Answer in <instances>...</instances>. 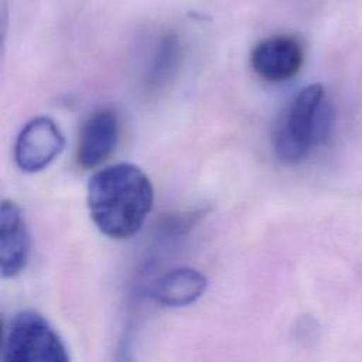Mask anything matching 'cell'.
<instances>
[{
	"label": "cell",
	"instance_id": "4",
	"mask_svg": "<svg viewBox=\"0 0 362 362\" xmlns=\"http://www.w3.org/2000/svg\"><path fill=\"white\" fill-rule=\"evenodd\" d=\"M64 144V134L51 117H33L17 136L14 144L16 164L25 173L41 171L55 160Z\"/></svg>",
	"mask_w": 362,
	"mask_h": 362
},
{
	"label": "cell",
	"instance_id": "5",
	"mask_svg": "<svg viewBox=\"0 0 362 362\" xmlns=\"http://www.w3.org/2000/svg\"><path fill=\"white\" fill-rule=\"evenodd\" d=\"M304 61V49L294 35L274 34L259 41L250 52L253 72L266 82H286L297 75Z\"/></svg>",
	"mask_w": 362,
	"mask_h": 362
},
{
	"label": "cell",
	"instance_id": "2",
	"mask_svg": "<svg viewBox=\"0 0 362 362\" xmlns=\"http://www.w3.org/2000/svg\"><path fill=\"white\" fill-rule=\"evenodd\" d=\"M332 123L334 110L324 88L320 83L305 86L296 95L276 133V154L286 163L304 160L314 146L327 139Z\"/></svg>",
	"mask_w": 362,
	"mask_h": 362
},
{
	"label": "cell",
	"instance_id": "6",
	"mask_svg": "<svg viewBox=\"0 0 362 362\" xmlns=\"http://www.w3.org/2000/svg\"><path fill=\"white\" fill-rule=\"evenodd\" d=\"M119 140V117L110 107L93 110L83 122L76 148L78 165L89 170L106 161Z\"/></svg>",
	"mask_w": 362,
	"mask_h": 362
},
{
	"label": "cell",
	"instance_id": "3",
	"mask_svg": "<svg viewBox=\"0 0 362 362\" xmlns=\"http://www.w3.org/2000/svg\"><path fill=\"white\" fill-rule=\"evenodd\" d=\"M3 362H71L68 351L51 327L35 311L18 313L7 331Z\"/></svg>",
	"mask_w": 362,
	"mask_h": 362
},
{
	"label": "cell",
	"instance_id": "1",
	"mask_svg": "<svg viewBox=\"0 0 362 362\" xmlns=\"http://www.w3.org/2000/svg\"><path fill=\"white\" fill-rule=\"evenodd\" d=\"M89 215L96 228L112 239L137 233L150 214L154 189L146 173L132 163L99 170L88 184Z\"/></svg>",
	"mask_w": 362,
	"mask_h": 362
},
{
	"label": "cell",
	"instance_id": "7",
	"mask_svg": "<svg viewBox=\"0 0 362 362\" xmlns=\"http://www.w3.org/2000/svg\"><path fill=\"white\" fill-rule=\"evenodd\" d=\"M30 257V235L20 206L4 199L0 206V272L4 279L18 276Z\"/></svg>",
	"mask_w": 362,
	"mask_h": 362
},
{
	"label": "cell",
	"instance_id": "8",
	"mask_svg": "<svg viewBox=\"0 0 362 362\" xmlns=\"http://www.w3.org/2000/svg\"><path fill=\"white\" fill-rule=\"evenodd\" d=\"M206 277L192 267H177L164 273L151 288L153 300L168 308L187 307L202 297Z\"/></svg>",
	"mask_w": 362,
	"mask_h": 362
}]
</instances>
